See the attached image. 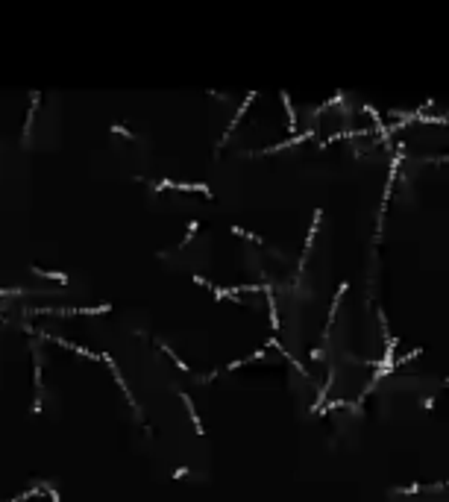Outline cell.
<instances>
[{
    "mask_svg": "<svg viewBox=\"0 0 449 502\" xmlns=\"http://www.w3.org/2000/svg\"><path fill=\"white\" fill-rule=\"evenodd\" d=\"M36 315H106L112 312V305H80V308H33Z\"/></svg>",
    "mask_w": 449,
    "mask_h": 502,
    "instance_id": "1",
    "label": "cell"
},
{
    "mask_svg": "<svg viewBox=\"0 0 449 502\" xmlns=\"http://www.w3.org/2000/svg\"><path fill=\"white\" fill-rule=\"evenodd\" d=\"M317 223H320V209H314V221H311V229H308L306 247H303V258H300V268H296V279H300V276H303V270H306L308 253H311V244H314V235H317Z\"/></svg>",
    "mask_w": 449,
    "mask_h": 502,
    "instance_id": "2",
    "label": "cell"
},
{
    "mask_svg": "<svg viewBox=\"0 0 449 502\" xmlns=\"http://www.w3.org/2000/svg\"><path fill=\"white\" fill-rule=\"evenodd\" d=\"M33 358H36V373H33V379H36V402H33V411H41V397H44V385H41V352L33 350Z\"/></svg>",
    "mask_w": 449,
    "mask_h": 502,
    "instance_id": "3",
    "label": "cell"
},
{
    "mask_svg": "<svg viewBox=\"0 0 449 502\" xmlns=\"http://www.w3.org/2000/svg\"><path fill=\"white\" fill-rule=\"evenodd\" d=\"M253 100H256V91H250V94H247V100H244V103H241V109H238V115L232 117V124H229V129H226V135H223V141H220V144H226V141H229V135H232V132H235V127H238V124H241V117L247 115V106L253 103Z\"/></svg>",
    "mask_w": 449,
    "mask_h": 502,
    "instance_id": "4",
    "label": "cell"
},
{
    "mask_svg": "<svg viewBox=\"0 0 449 502\" xmlns=\"http://www.w3.org/2000/svg\"><path fill=\"white\" fill-rule=\"evenodd\" d=\"M179 399L185 402V409H188V414H191V423H194V432H197V435H203L200 414H197V409H194V402H191V397H188V394H179Z\"/></svg>",
    "mask_w": 449,
    "mask_h": 502,
    "instance_id": "5",
    "label": "cell"
},
{
    "mask_svg": "<svg viewBox=\"0 0 449 502\" xmlns=\"http://www.w3.org/2000/svg\"><path fill=\"white\" fill-rule=\"evenodd\" d=\"M332 382H335V373H332V370H329V379H326V385H323V388H320V391H317V399H314V405H311V414H314V411L320 409V402H323V399H326V394H329Z\"/></svg>",
    "mask_w": 449,
    "mask_h": 502,
    "instance_id": "6",
    "label": "cell"
},
{
    "mask_svg": "<svg viewBox=\"0 0 449 502\" xmlns=\"http://www.w3.org/2000/svg\"><path fill=\"white\" fill-rule=\"evenodd\" d=\"M36 276H44V279H56L59 285H68V276L65 273H56V270H41V268H33Z\"/></svg>",
    "mask_w": 449,
    "mask_h": 502,
    "instance_id": "7",
    "label": "cell"
},
{
    "mask_svg": "<svg viewBox=\"0 0 449 502\" xmlns=\"http://www.w3.org/2000/svg\"><path fill=\"white\" fill-rule=\"evenodd\" d=\"M282 103H285V112H288V127H291V132L296 129V112H294V106H291V97L282 91Z\"/></svg>",
    "mask_w": 449,
    "mask_h": 502,
    "instance_id": "8",
    "label": "cell"
},
{
    "mask_svg": "<svg viewBox=\"0 0 449 502\" xmlns=\"http://www.w3.org/2000/svg\"><path fill=\"white\" fill-rule=\"evenodd\" d=\"M159 347H162V350H165L167 355H170V362L177 364V367H179V370H182V373H191V367H188V364H185V362H182V358H179V355H177V352H173V350H170V347H167V344H159Z\"/></svg>",
    "mask_w": 449,
    "mask_h": 502,
    "instance_id": "9",
    "label": "cell"
},
{
    "mask_svg": "<svg viewBox=\"0 0 449 502\" xmlns=\"http://www.w3.org/2000/svg\"><path fill=\"white\" fill-rule=\"evenodd\" d=\"M232 232L238 235V238H244V241H256V244H264V238L256 232H247V229H241V226H232Z\"/></svg>",
    "mask_w": 449,
    "mask_h": 502,
    "instance_id": "10",
    "label": "cell"
},
{
    "mask_svg": "<svg viewBox=\"0 0 449 502\" xmlns=\"http://www.w3.org/2000/svg\"><path fill=\"white\" fill-rule=\"evenodd\" d=\"M267 312H270V326H273V332H279V315H276V303H273V294H267Z\"/></svg>",
    "mask_w": 449,
    "mask_h": 502,
    "instance_id": "11",
    "label": "cell"
},
{
    "mask_svg": "<svg viewBox=\"0 0 449 502\" xmlns=\"http://www.w3.org/2000/svg\"><path fill=\"white\" fill-rule=\"evenodd\" d=\"M197 229H200V223H197V221H191V223H188V235H185V238H182V247H185V244H188V241H191V238H194V235H197Z\"/></svg>",
    "mask_w": 449,
    "mask_h": 502,
    "instance_id": "12",
    "label": "cell"
},
{
    "mask_svg": "<svg viewBox=\"0 0 449 502\" xmlns=\"http://www.w3.org/2000/svg\"><path fill=\"white\" fill-rule=\"evenodd\" d=\"M112 132H118V135H127V138H135V132H132V129H127L123 124H115V127H112Z\"/></svg>",
    "mask_w": 449,
    "mask_h": 502,
    "instance_id": "13",
    "label": "cell"
},
{
    "mask_svg": "<svg viewBox=\"0 0 449 502\" xmlns=\"http://www.w3.org/2000/svg\"><path fill=\"white\" fill-rule=\"evenodd\" d=\"M417 491H429V485H411V488H400L396 493H405V496H408V493H417Z\"/></svg>",
    "mask_w": 449,
    "mask_h": 502,
    "instance_id": "14",
    "label": "cell"
},
{
    "mask_svg": "<svg viewBox=\"0 0 449 502\" xmlns=\"http://www.w3.org/2000/svg\"><path fill=\"white\" fill-rule=\"evenodd\" d=\"M308 358H311V362H320V358H323V350L311 347V350H308Z\"/></svg>",
    "mask_w": 449,
    "mask_h": 502,
    "instance_id": "15",
    "label": "cell"
},
{
    "mask_svg": "<svg viewBox=\"0 0 449 502\" xmlns=\"http://www.w3.org/2000/svg\"><path fill=\"white\" fill-rule=\"evenodd\" d=\"M173 476H177V479H182V476H188V467H179V470H173Z\"/></svg>",
    "mask_w": 449,
    "mask_h": 502,
    "instance_id": "16",
    "label": "cell"
},
{
    "mask_svg": "<svg viewBox=\"0 0 449 502\" xmlns=\"http://www.w3.org/2000/svg\"><path fill=\"white\" fill-rule=\"evenodd\" d=\"M47 493H50V502H59V493L53 491V488H47Z\"/></svg>",
    "mask_w": 449,
    "mask_h": 502,
    "instance_id": "17",
    "label": "cell"
}]
</instances>
